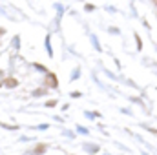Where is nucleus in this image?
Listing matches in <instances>:
<instances>
[{
    "instance_id": "obj_1",
    "label": "nucleus",
    "mask_w": 157,
    "mask_h": 155,
    "mask_svg": "<svg viewBox=\"0 0 157 155\" xmlns=\"http://www.w3.org/2000/svg\"><path fill=\"white\" fill-rule=\"evenodd\" d=\"M44 84L48 86V88H59V78L55 73H46V80H44Z\"/></svg>"
},
{
    "instance_id": "obj_2",
    "label": "nucleus",
    "mask_w": 157,
    "mask_h": 155,
    "mask_svg": "<svg viewBox=\"0 0 157 155\" xmlns=\"http://www.w3.org/2000/svg\"><path fill=\"white\" fill-rule=\"evenodd\" d=\"M4 86H6V88H17V86H18V80H17V78H6V80H4Z\"/></svg>"
},
{
    "instance_id": "obj_3",
    "label": "nucleus",
    "mask_w": 157,
    "mask_h": 155,
    "mask_svg": "<svg viewBox=\"0 0 157 155\" xmlns=\"http://www.w3.org/2000/svg\"><path fill=\"white\" fill-rule=\"evenodd\" d=\"M44 152H46V146H44V144H40V146H35V148H33V153L35 155H42Z\"/></svg>"
},
{
    "instance_id": "obj_4",
    "label": "nucleus",
    "mask_w": 157,
    "mask_h": 155,
    "mask_svg": "<svg viewBox=\"0 0 157 155\" xmlns=\"http://www.w3.org/2000/svg\"><path fill=\"white\" fill-rule=\"evenodd\" d=\"M35 68H37L39 71H46V68H44V66H40V64H35Z\"/></svg>"
},
{
    "instance_id": "obj_5",
    "label": "nucleus",
    "mask_w": 157,
    "mask_h": 155,
    "mask_svg": "<svg viewBox=\"0 0 157 155\" xmlns=\"http://www.w3.org/2000/svg\"><path fill=\"white\" fill-rule=\"evenodd\" d=\"M55 104H57V100H48L46 102V106H55Z\"/></svg>"
},
{
    "instance_id": "obj_6",
    "label": "nucleus",
    "mask_w": 157,
    "mask_h": 155,
    "mask_svg": "<svg viewBox=\"0 0 157 155\" xmlns=\"http://www.w3.org/2000/svg\"><path fill=\"white\" fill-rule=\"evenodd\" d=\"M154 4H155V6H157V0H154Z\"/></svg>"
},
{
    "instance_id": "obj_7",
    "label": "nucleus",
    "mask_w": 157,
    "mask_h": 155,
    "mask_svg": "<svg viewBox=\"0 0 157 155\" xmlns=\"http://www.w3.org/2000/svg\"><path fill=\"white\" fill-rule=\"evenodd\" d=\"M0 86H2V84H0Z\"/></svg>"
}]
</instances>
